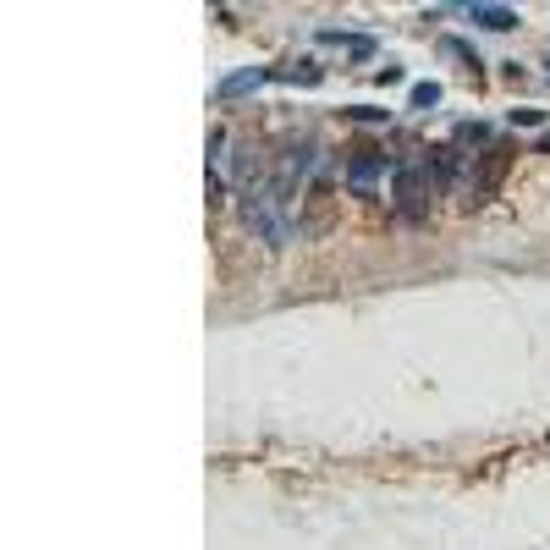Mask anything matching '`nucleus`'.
<instances>
[{
    "mask_svg": "<svg viewBox=\"0 0 550 550\" xmlns=\"http://www.w3.org/2000/svg\"><path fill=\"white\" fill-rule=\"evenodd\" d=\"M457 143H490V121H462Z\"/></svg>",
    "mask_w": 550,
    "mask_h": 550,
    "instance_id": "nucleus-11",
    "label": "nucleus"
},
{
    "mask_svg": "<svg viewBox=\"0 0 550 550\" xmlns=\"http://www.w3.org/2000/svg\"><path fill=\"white\" fill-rule=\"evenodd\" d=\"M534 154H550V132H545V138H539V143H534Z\"/></svg>",
    "mask_w": 550,
    "mask_h": 550,
    "instance_id": "nucleus-14",
    "label": "nucleus"
},
{
    "mask_svg": "<svg viewBox=\"0 0 550 550\" xmlns=\"http://www.w3.org/2000/svg\"><path fill=\"white\" fill-rule=\"evenodd\" d=\"M281 209H286L281 187H259V193L242 198V226L259 231V237H270V242H286V237H292V226H286Z\"/></svg>",
    "mask_w": 550,
    "mask_h": 550,
    "instance_id": "nucleus-2",
    "label": "nucleus"
},
{
    "mask_svg": "<svg viewBox=\"0 0 550 550\" xmlns=\"http://www.w3.org/2000/svg\"><path fill=\"white\" fill-rule=\"evenodd\" d=\"M396 187H391V204H396V215L407 220V226H424L429 220V193H435V182H429V171L424 165H396Z\"/></svg>",
    "mask_w": 550,
    "mask_h": 550,
    "instance_id": "nucleus-1",
    "label": "nucleus"
},
{
    "mask_svg": "<svg viewBox=\"0 0 550 550\" xmlns=\"http://www.w3.org/2000/svg\"><path fill=\"white\" fill-rule=\"evenodd\" d=\"M402 77H407L402 66H396V61H385L380 72H374V83H380V88H391V83H402Z\"/></svg>",
    "mask_w": 550,
    "mask_h": 550,
    "instance_id": "nucleus-13",
    "label": "nucleus"
},
{
    "mask_svg": "<svg viewBox=\"0 0 550 550\" xmlns=\"http://www.w3.org/2000/svg\"><path fill=\"white\" fill-rule=\"evenodd\" d=\"M275 83V66H242V72L220 77L215 83V99H237V94H253V88Z\"/></svg>",
    "mask_w": 550,
    "mask_h": 550,
    "instance_id": "nucleus-4",
    "label": "nucleus"
},
{
    "mask_svg": "<svg viewBox=\"0 0 550 550\" xmlns=\"http://www.w3.org/2000/svg\"><path fill=\"white\" fill-rule=\"evenodd\" d=\"M457 165H462V154L451 149V143H440V149H429V160H424V171H429V182L446 193L451 182H457Z\"/></svg>",
    "mask_w": 550,
    "mask_h": 550,
    "instance_id": "nucleus-6",
    "label": "nucleus"
},
{
    "mask_svg": "<svg viewBox=\"0 0 550 550\" xmlns=\"http://www.w3.org/2000/svg\"><path fill=\"white\" fill-rule=\"evenodd\" d=\"M468 22H479V28H490V33H512L523 17H517V6H490V0H473Z\"/></svg>",
    "mask_w": 550,
    "mask_h": 550,
    "instance_id": "nucleus-5",
    "label": "nucleus"
},
{
    "mask_svg": "<svg viewBox=\"0 0 550 550\" xmlns=\"http://www.w3.org/2000/svg\"><path fill=\"white\" fill-rule=\"evenodd\" d=\"M347 121H358V127H391V110H380V105H347Z\"/></svg>",
    "mask_w": 550,
    "mask_h": 550,
    "instance_id": "nucleus-10",
    "label": "nucleus"
},
{
    "mask_svg": "<svg viewBox=\"0 0 550 550\" xmlns=\"http://www.w3.org/2000/svg\"><path fill=\"white\" fill-rule=\"evenodd\" d=\"M385 171H396L391 154H380V149H352V160H347V187H352L358 198H374V187H380Z\"/></svg>",
    "mask_w": 550,
    "mask_h": 550,
    "instance_id": "nucleus-3",
    "label": "nucleus"
},
{
    "mask_svg": "<svg viewBox=\"0 0 550 550\" xmlns=\"http://www.w3.org/2000/svg\"><path fill=\"white\" fill-rule=\"evenodd\" d=\"M319 77H325V66L319 61H297V66H275V83H303V88H314Z\"/></svg>",
    "mask_w": 550,
    "mask_h": 550,
    "instance_id": "nucleus-7",
    "label": "nucleus"
},
{
    "mask_svg": "<svg viewBox=\"0 0 550 550\" xmlns=\"http://www.w3.org/2000/svg\"><path fill=\"white\" fill-rule=\"evenodd\" d=\"M506 121H512V127H545V110L523 105V110H506Z\"/></svg>",
    "mask_w": 550,
    "mask_h": 550,
    "instance_id": "nucleus-12",
    "label": "nucleus"
},
{
    "mask_svg": "<svg viewBox=\"0 0 550 550\" xmlns=\"http://www.w3.org/2000/svg\"><path fill=\"white\" fill-rule=\"evenodd\" d=\"M440 50H446L451 61H462V66H468L473 77H479V66H484V61H479V50H473L468 39H457V33H446V39H440Z\"/></svg>",
    "mask_w": 550,
    "mask_h": 550,
    "instance_id": "nucleus-8",
    "label": "nucleus"
},
{
    "mask_svg": "<svg viewBox=\"0 0 550 550\" xmlns=\"http://www.w3.org/2000/svg\"><path fill=\"white\" fill-rule=\"evenodd\" d=\"M440 99H446V88H440L435 77H429V83H413V88H407V110H435Z\"/></svg>",
    "mask_w": 550,
    "mask_h": 550,
    "instance_id": "nucleus-9",
    "label": "nucleus"
}]
</instances>
